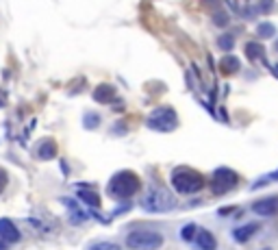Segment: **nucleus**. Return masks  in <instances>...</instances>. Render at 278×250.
Instances as JSON below:
<instances>
[{
    "label": "nucleus",
    "mask_w": 278,
    "mask_h": 250,
    "mask_svg": "<svg viewBox=\"0 0 278 250\" xmlns=\"http://www.w3.org/2000/svg\"><path fill=\"white\" fill-rule=\"evenodd\" d=\"M0 239H2L4 244L20 242V231L11 220H0Z\"/></svg>",
    "instance_id": "nucleus-8"
},
{
    "label": "nucleus",
    "mask_w": 278,
    "mask_h": 250,
    "mask_svg": "<svg viewBox=\"0 0 278 250\" xmlns=\"http://www.w3.org/2000/svg\"><path fill=\"white\" fill-rule=\"evenodd\" d=\"M219 67H222L224 74H235V72H239V59L233 55H226L222 61H219Z\"/></svg>",
    "instance_id": "nucleus-16"
},
{
    "label": "nucleus",
    "mask_w": 278,
    "mask_h": 250,
    "mask_svg": "<svg viewBox=\"0 0 278 250\" xmlns=\"http://www.w3.org/2000/svg\"><path fill=\"white\" fill-rule=\"evenodd\" d=\"M87 250H122L118 246V244H113V242H96V244H92Z\"/></svg>",
    "instance_id": "nucleus-21"
},
{
    "label": "nucleus",
    "mask_w": 278,
    "mask_h": 250,
    "mask_svg": "<svg viewBox=\"0 0 278 250\" xmlns=\"http://www.w3.org/2000/svg\"><path fill=\"white\" fill-rule=\"evenodd\" d=\"M139 179L137 174H133V172H118L115 176H111V181H109L107 185V194L111 198H118V200H124V198H130L135 194V191L139 189Z\"/></svg>",
    "instance_id": "nucleus-3"
},
{
    "label": "nucleus",
    "mask_w": 278,
    "mask_h": 250,
    "mask_svg": "<svg viewBox=\"0 0 278 250\" xmlns=\"http://www.w3.org/2000/svg\"><path fill=\"white\" fill-rule=\"evenodd\" d=\"M2 96H4V94H2V92H0V105H2Z\"/></svg>",
    "instance_id": "nucleus-28"
},
{
    "label": "nucleus",
    "mask_w": 278,
    "mask_h": 250,
    "mask_svg": "<svg viewBox=\"0 0 278 250\" xmlns=\"http://www.w3.org/2000/svg\"><path fill=\"white\" fill-rule=\"evenodd\" d=\"M213 22L217 24V27H226V24H228V15L224 13V11L215 13V15H213Z\"/></svg>",
    "instance_id": "nucleus-22"
},
{
    "label": "nucleus",
    "mask_w": 278,
    "mask_h": 250,
    "mask_svg": "<svg viewBox=\"0 0 278 250\" xmlns=\"http://www.w3.org/2000/svg\"><path fill=\"white\" fill-rule=\"evenodd\" d=\"M259 9H261V13H267V9H274V2H272V0H263Z\"/></svg>",
    "instance_id": "nucleus-23"
},
{
    "label": "nucleus",
    "mask_w": 278,
    "mask_h": 250,
    "mask_svg": "<svg viewBox=\"0 0 278 250\" xmlns=\"http://www.w3.org/2000/svg\"><path fill=\"white\" fill-rule=\"evenodd\" d=\"M126 246L133 250H159L163 246V235L148 228H135L126 235Z\"/></svg>",
    "instance_id": "nucleus-4"
},
{
    "label": "nucleus",
    "mask_w": 278,
    "mask_h": 250,
    "mask_svg": "<svg viewBox=\"0 0 278 250\" xmlns=\"http://www.w3.org/2000/svg\"><path fill=\"white\" fill-rule=\"evenodd\" d=\"M256 35H259L261 39L274 37V35H276V27H274V24H270V22H263V24H259V27H256Z\"/></svg>",
    "instance_id": "nucleus-17"
},
{
    "label": "nucleus",
    "mask_w": 278,
    "mask_h": 250,
    "mask_svg": "<svg viewBox=\"0 0 278 250\" xmlns=\"http://www.w3.org/2000/svg\"><path fill=\"white\" fill-rule=\"evenodd\" d=\"M196 248L198 250H215L217 248V239L213 237L211 231H207V228H198L196 233Z\"/></svg>",
    "instance_id": "nucleus-9"
},
{
    "label": "nucleus",
    "mask_w": 278,
    "mask_h": 250,
    "mask_svg": "<svg viewBox=\"0 0 278 250\" xmlns=\"http://www.w3.org/2000/svg\"><path fill=\"white\" fill-rule=\"evenodd\" d=\"M146 126L152 128V131L159 133H170L178 126V118L176 111L172 107H156L154 111L146 118Z\"/></svg>",
    "instance_id": "nucleus-5"
},
{
    "label": "nucleus",
    "mask_w": 278,
    "mask_h": 250,
    "mask_svg": "<svg viewBox=\"0 0 278 250\" xmlns=\"http://www.w3.org/2000/svg\"><path fill=\"white\" fill-rule=\"evenodd\" d=\"M239 183V176L235 174L230 168H217L213 172V181H211V189L213 194L222 196V194H228V191H233L235 187Z\"/></svg>",
    "instance_id": "nucleus-6"
},
{
    "label": "nucleus",
    "mask_w": 278,
    "mask_h": 250,
    "mask_svg": "<svg viewBox=\"0 0 278 250\" xmlns=\"http://www.w3.org/2000/svg\"><path fill=\"white\" fill-rule=\"evenodd\" d=\"M4 181H7V176H4V172L0 170V189H2V187H4Z\"/></svg>",
    "instance_id": "nucleus-24"
},
{
    "label": "nucleus",
    "mask_w": 278,
    "mask_h": 250,
    "mask_svg": "<svg viewBox=\"0 0 278 250\" xmlns=\"http://www.w3.org/2000/svg\"><path fill=\"white\" fill-rule=\"evenodd\" d=\"M35 155H37V159H44V161L57 157V144L52 142V139H44V142L37 144V148H35Z\"/></svg>",
    "instance_id": "nucleus-14"
},
{
    "label": "nucleus",
    "mask_w": 278,
    "mask_h": 250,
    "mask_svg": "<svg viewBox=\"0 0 278 250\" xmlns=\"http://www.w3.org/2000/svg\"><path fill=\"white\" fill-rule=\"evenodd\" d=\"M113 98H115V90H113V85H109V83H102V85H98L96 90H93V100L96 102L109 105Z\"/></svg>",
    "instance_id": "nucleus-12"
},
{
    "label": "nucleus",
    "mask_w": 278,
    "mask_h": 250,
    "mask_svg": "<svg viewBox=\"0 0 278 250\" xmlns=\"http://www.w3.org/2000/svg\"><path fill=\"white\" fill-rule=\"evenodd\" d=\"M233 46H235V35L224 33V35H219V37H217V48H222L224 53L233 50Z\"/></svg>",
    "instance_id": "nucleus-18"
},
{
    "label": "nucleus",
    "mask_w": 278,
    "mask_h": 250,
    "mask_svg": "<svg viewBox=\"0 0 278 250\" xmlns=\"http://www.w3.org/2000/svg\"><path fill=\"white\" fill-rule=\"evenodd\" d=\"M176 207V198L165 187H150L141 200V209L148 213H167Z\"/></svg>",
    "instance_id": "nucleus-2"
},
{
    "label": "nucleus",
    "mask_w": 278,
    "mask_h": 250,
    "mask_svg": "<svg viewBox=\"0 0 278 250\" xmlns=\"http://www.w3.org/2000/svg\"><path fill=\"white\" fill-rule=\"evenodd\" d=\"M170 183L174 185V189L178 194H185V196H191L196 194V191H200L204 187V179L200 172L191 170V168H185V165H181V168H174L172 170V176H170Z\"/></svg>",
    "instance_id": "nucleus-1"
},
{
    "label": "nucleus",
    "mask_w": 278,
    "mask_h": 250,
    "mask_svg": "<svg viewBox=\"0 0 278 250\" xmlns=\"http://www.w3.org/2000/svg\"><path fill=\"white\" fill-rule=\"evenodd\" d=\"M246 57H248L250 61H259L265 57V46H261L259 41H248L246 44Z\"/></svg>",
    "instance_id": "nucleus-15"
},
{
    "label": "nucleus",
    "mask_w": 278,
    "mask_h": 250,
    "mask_svg": "<svg viewBox=\"0 0 278 250\" xmlns=\"http://www.w3.org/2000/svg\"><path fill=\"white\" fill-rule=\"evenodd\" d=\"M256 231H259V224H256V222L254 224H244V226H237L233 231V239H235V242H239V244H246Z\"/></svg>",
    "instance_id": "nucleus-13"
},
{
    "label": "nucleus",
    "mask_w": 278,
    "mask_h": 250,
    "mask_svg": "<svg viewBox=\"0 0 278 250\" xmlns=\"http://www.w3.org/2000/svg\"><path fill=\"white\" fill-rule=\"evenodd\" d=\"M252 213H256V216H276L278 213V196L263 198V200L254 202Z\"/></svg>",
    "instance_id": "nucleus-7"
},
{
    "label": "nucleus",
    "mask_w": 278,
    "mask_h": 250,
    "mask_svg": "<svg viewBox=\"0 0 278 250\" xmlns=\"http://www.w3.org/2000/svg\"><path fill=\"white\" fill-rule=\"evenodd\" d=\"M4 248H7V244H4V242H0V250H4Z\"/></svg>",
    "instance_id": "nucleus-26"
},
{
    "label": "nucleus",
    "mask_w": 278,
    "mask_h": 250,
    "mask_svg": "<svg viewBox=\"0 0 278 250\" xmlns=\"http://www.w3.org/2000/svg\"><path fill=\"white\" fill-rule=\"evenodd\" d=\"M76 196L81 198L85 205H89V207H100V198H98V191L96 189H92V187H87V183H83L81 187L76 189Z\"/></svg>",
    "instance_id": "nucleus-10"
},
{
    "label": "nucleus",
    "mask_w": 278,
    "mask_h": 250,
    "mask_svg": "<svg viewBox=\"0 0 278 250\" xmlns=\"http://www.w3.org/2000/svg\"><path fill=\"white\" fill-rule=\"evenodd\" d=\"M61 202H63V205H65V209L70 211V218H72L70 222H72V224H83V222L87 220V213L83 211L81 207H78L76 202L72 200V198H63V200H61Z\"/></svg>",
    "instance_id": "nucleus-11"
},
{
    "label": "nucleus",
    "mask_w": 278,
    "mask_h": 250,
    "mask_svg": "<svg viewBox=\"0 0 278 250\" xmlns=\"http://www.w3.org/2000/svg\"><path fill=\"white\" fill-rule=\"evenodd\" d=\"M274 50H276V53H278V39L274 41Z\"/></svg>",
    "instance_id": "nucleus-27"
},
{
    "label": "nucleus",
    "mask_w": 278,
    "mask_h": 250,
    "mask_svg": "<svg viewBox=\"0 0 278 250\" xmlns=\"http://www.w3.org/2000/svg\"><path fill=\"white\" fill-rule=\"evenodd\" d=\"M270 179H278V172H274V174H270V176H265V179H261V181H270Z\"/></svg>",
    "instance_id": "nucleus-25"
},
{
    "label": "nucleus",
    "mask_w": 278,
    "mask_h": 250,
    "mask_svg": "<svg viewBox=\"0 0 278 250\" xmlns=\"http://www.w3.org/2000/svg\"><path fill=\"white\" fill-rule=\"evenodd\" d=\"M196 233H198V226H196V224H187V226L181 228V237L185 239V242H191V239L196 237Z\"/></svg>",
    "instance_id": "nucleus-19"
},
{
    "label": "nucleus",
    "mask_w": 278,
    "mask_h": 250,
    "mask_svg": "<svg viewBox=\"0 0 278 250\" xmlns=\"http://www.w3.org/2000/svg\"><path fill=\"white\" fill-rule=\"evenodd\" d=\"M83 124H85V128H96L98 124H100V118H98V113H85V118H83Z\"/></svg>",
    "instance_id": "nucleus-20"
}]
</instances>
